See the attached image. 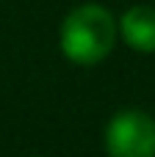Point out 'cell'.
Wrapping results in <instances>:
<instances>
[{
	"label": "cell",
	"instance_id": "6da1fadb",
	"mask_svg": "<svg viewBox=\"0 0 155 157\" xmlns=\"http://www.w3.org/2000/svg\"><path fill=\"white\" fill-rule=\"evenodd\" d=\"M116 41V19L100 3H83L72 8L58 33L61 52L80 66H94L111 55Z\"/></svg>",
	"mask_w": 155,
	"mask_h": 157
},
{
	"label": "cell",
	"instance_id": "7a4b0ae2",
	"mask_svg": "<svg viewBox=\"0 0 155 157\" xmlns=\"http://www.w3.org/2000/svg\"><path fill=\"white\" fill-rule=\"evenodd\" d=\"M105 152L114 157H155V119L144 110H119L105 127Z\"/></svg>",
	"mask_w": 155,
	"mask_h": 157
},
{
	"label": "cell",
	"instance_id": "3957f363",
	"mask_svg": "<svg viewBox=\"0 0 155 157\" xmlns=\"http://www.w3.org/2000/svg\"><path fill=\"white\" fill-rule=\"evenodd\" d=\"M116 30L136 52H155V8L153 6H133L122 14Z\"/></svg>",
	"mask_w": 155,
	"mask_h": 157
}]
</instances>
